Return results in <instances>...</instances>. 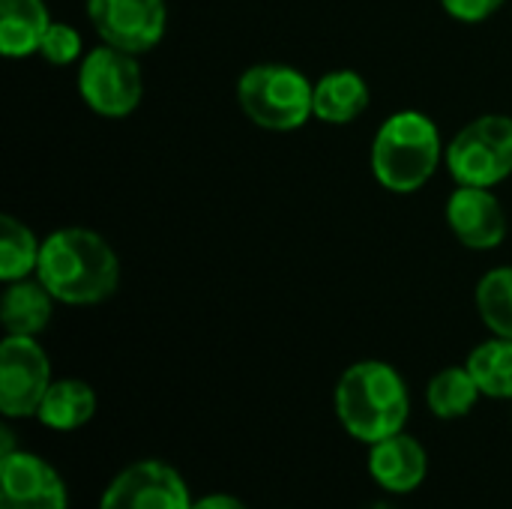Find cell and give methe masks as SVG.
Instances as JSON below:
<instances>
[{
	"label": "cell",
	"instance_id": "cell-1",
	"mask_svg": "<svg viewBox=\"0 0 512 509\" xmlns=\"http://www.w3.org/2000/svg\"><path fill=\"white\" fill-rule=\"evenodd\" d=\"M36 279L63 306H96L120 288V255L93 228H57L42 240Z\"/></svg>",
	"mask_w": 512,
	"mask_h": 509
},
{
	"label": "cell",
	"instance_id": "cell-2",
	"mask_svg": "<svg viewBox=\"0 0 512 509\" xmlns=\"http://www.w3.org/2000/svg\"><path fill=\"white\" fill-rule=\"evenodd\" d=\"M444 153L447 144L438 123L417 108H405L378 126L369 147V168L387 192L414 195L438 174Z\"/></svg>",
	"mask_w": 512,
	"mask_h": 509
},
{
	"label": "cell",
	"instance_id": "cell-3",
	"mask_svg": "<svg viewBox=\"0 0 512 509\" xmlns=\"http://www.w3.org/2000/svg\"><path fill=\"white\" fill-rule=\"evenodd\" d=\"M336 414L348 435L366 444H378L405 429L411 414L408 384L390 363H354L336 384Z\"/></svg>",
	"mask_w": 512,
	"mask_h": 509
},
{
	"label": "cell",
	"instance_id": "cell-4",
	"mask_svg": "<svg viewBox=\"0 0 512 509\" xmlns=\"http://www.w3.org/2000/svg\"><path fill=\"white\" fill-rule=\"evenodd\" d=\"M315 84L288 63H255L237 81L240 111L264 132H297L312 117Z\"/></svg>",
	"mask_w": 512,
	"mask_h": 509
},
{
	"label": "cell",
	"instance_id": "cell-5",
	"mask_svg": "<svg viewBox=\"0 0 512 509\" xmlns=\"http://www.w3.org/2000/svg\"><path fill=\"white\" fill-rule=\"evenodd\" d=\"M444 165L456 186L495 189L512 177V117L480 114L447 144Z\"/></svg>",
	"mask_w": 512,
	"mask_h": 509
},
{
	"label": "cell",
	"instance_id": "cell-6",
	"mask_svg": "<svg viewBox=\"0 0 512 509\" xmlns=\"http://www.w3.org/2000/svg\"><path fill=\"white\" fill-rule=\"evenodd\" d=\"M78 96L99 117H129L144 99V75L138 54L105 42L90 48L78 63Z\"/></svg>",
	"mask_w": 512,
	"mask_h": 509
},
{
	"label": "cell",
	"instance_id": "cell-7",
	"mask_svg": "<svg viewBox=\"0 0 512 509\" xmlns=\"http://www.w3.org/2000/svg\"><path fill=\"white\" fill-rule=\"evenodd\" d=\"M51 387V360L36 336L0 342V411L3 417H36Z\"/></svg>",
	"mask_w": 512,
	"mask_h": 509
},
{
	"label": "cell",
	"instance_id": "cell-8",
	"mask_svg": "<svg viewBox=\"0 0 512 509\" xmlns=\"http://www.w3.org/2000/svg\"><path fill=\"white\" fill-rule=\"evenodd\" d=\"M87 18L105 45L129 54L153 51L168 30L165 0H87Z\"/></svg>",
	"mask_w": 512,
	"mask_h": 509
},
{
	"label": "cell",
	"instance_id": "cell-9",
	"mask_svg": "<svg viewBox=\"0 0 512 509\" xmlns=\"http://www.w3.org/2000/svg\"><path fill=\"white\" fill-rule=\"evenodd\" d=\"M99 509H192V498L171 465L147 459L114 477Z\"/></svg>",
	"mask_w": 512,
	"mask_h": 509
},
{
	"label": "cell",
	"instance_id": "cell-10",
	"mask_svg": "<svg viewBox=\"0 0 512 509\" xmlns=\"http://www.w3.org/2000/svg\"><path fill=\"white\" fill-rule=\"evenodd\" d=\"M450 234L471 252H492L507 237V210L492 189L456 186L444 204Z\"/></svg>",
	"mask_w": 512,
	"mask_h": 509
},
{
	"label": "cell",
	"instance_id": "cell-11",
	"mask_svg": "<svg viewBox=\"0 0 512 509\" xmlns=\"http://www.w3.org/2000/svg\"><path fill=\"white\" fill-rule=\"evenodd\" d=\"M0 509H66L60 474L33 453L0 456Z\"/></svg>",
	"mask_w": 512,
	"mask_h": 509
},
{
	"label": "cell",
	"instance_id": "cell-12",
	"mask_svg": "<svg viewBox=\"0 0 512 509\" xmlns=\"http://www.w3.org/2000/svg\"><path fill=\"white\" fill-rule=\"evenodd\" d=\"M426 465L429 462H426L423 444L405 432L372 444V453H369V471L375 483L396 495L414 492L426 480Z\"/></svg>",
	"mask_w": 512,
	"mask_h": 509
},
{
	"label": "cell",
	"instance_id": "cell-13",
	"mask_svg": "<svg viewBox=\"0 0 512 509\" xmlns=\"http://www.w3.org/2000/svg\"><path fill=\"white\" fill-rule=\"evenodd\" d=\"M372 90L357 69H330L315 81V120L327 126H348L369 108Z\"/></svg>",
	"mask_w": 512,
	"mask_h": 509
},
{
	"label": "cell",
	"instance_id": "cell-14",
	"mask_svg": "<svg viewBox=\"0 0 512 509\" xmlns=\"http://www.w3.org/2000/svg\"><path fill=\"white\" fill-rule=\"evenodd\" d=\"M54 303L57 300L36 276L9 282L0 300V324L6 336H39L54 318Z\"/></svg>",
	"mask_w": 512,
	"mask_h": 509
},
{
	"label": "cell",
	"instance_id": "cell-15",
	"mask_svg": "<svg viewBox=\"0 0 512 509\" xmlns=\"http://www.w3.org/2000/svg\"><path fill=\"white\" fill-rule=\"evenodd\" d=\"M48 27L51 12L45 0H0V54L6 60L39 54Z\"/></svg>",
	"mask_w": 512,
	"mask_h": 509
},
{
	"label": "cell",
	"instance_id": "cell-16",
	"mask_svg": "<svg viewBox=\"0 0 512 509\" xmlns=\"http://www.w3.org/2000/svg\"><path fill=\"white\" fill-rule=\"evenodd\" d=\"M93 414H96V393L90 384H84L78 378L51 381V387L36 411L39 423L54 432L81 429L84 423H90Z\"/></svg>",
	"mask_w": 512,
	"mask_h": 509
},
{
	"label": "cell",
	"instance_id": "cell-17",
	"mask_svg": "<svg viewBox=\"0 0 512 509\" xmlns=\"http://www.w3.org/2000/svg\"><path fill=\"white\" fill-rule=\"evenodd\" d=\"M42 240L15 216L0 219V282H18L36 276Z\"/></svg>",
	"mask_w": 512,
	"mask_h": 509
},
{
	"label": "cell",
	"instance_id": "cell-18",
	"mask_svg": "<svg viewBox=\"0 0 512 509\" xmlns=\"http://www.w3.org/2000/svg\"><path fill=\"white\" fill-rule=\"evenodd\" d=\"M480 387L474 381V375L468 372V366H450V369H441L429 387H426V402H429V411L441 420H456V417H465L471 414V408L477 405L480 399Z\"/></svg>",
	"mask_w": 512,
	"mask_h": 509
},
{
	"label": "cell",
	"instance_id": "cell-19",
	"mask_svg": "<svg viewBox=\"0 0 512 509\" xmlns=\"http://www.w3.org/2000/svg\"><path fill=\"white\" fill-rule=\"evenodd\" d=\"M468 372L489 399H512V339H489L468 357Z\"/></svg>",
	"mask_w": 512,
	"mask_h": 509
},
{
	"label": "cell",
	"instance_id": "cell-20",
	"mask_svg": "<svg viewBox=\"0 0 512 509\" xmlns=\"http://www.w3.org/2000/svg\"><path fill=\"white\" fill-rule=\"evenodd\" d=\"M477 312L492 336L512 339V267H495L477 282Z\"/></svg>",
	"mask_w": 512,
	"mask_h": 509
},
{
	"label": "cell",
	"instance_id": "cell-21",
	"mask_svg": "<svg viewBox=\"0 0 512 509\" xmlns=\"http://www.w3.org/2000/svg\"><path fill=\"white\" fill-rule=\"evenodd\" d=\"M39 57L51 66H72V63H81L84 57V42H81V33L66 24V21H51V27L45 30L42 36V45H39Z\"/></svg>",
	"mask_w": 512,
	"mask_h": 509
},
{
	"label": "cell",
	"instance_id": "cell-22",
	"mask_svg": "<svg viewBox=\"0 0 512 509\" xmlns=\"http://www.w3.org/2000/svg\"><path fill=\"white\" fill-rule=\"evenodd\" d=\"M507 0H441L444 12L453 18V21H462V24H480V21H489L498 9H504Z\"/></svg>",
	"mask_w": 512,
	"mask_h": 509
},
{
	"label": "cell",
	"instance_id": "cell-23",
	"mask_svg": "<svg viewBox=\"0 0 512 509\" xmlns=\"http://www.w3.org/2000/svg\"><path fill=\"white\" fill-rule=\"evenodd\" d=\"M192 509H249L246 504H240L231 495H204L201 501H195Z\"/></svg>",
	"mask_w": 512,
	"mask_h": 509
}]
</instances>
